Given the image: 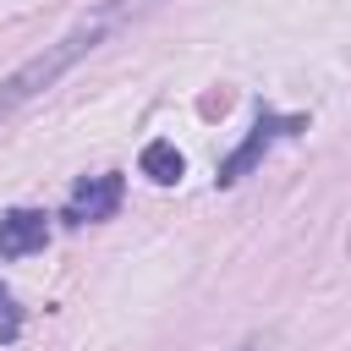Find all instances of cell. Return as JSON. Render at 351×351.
<instances>
[{"instance_id":"6da1fadb","label":"cell","mask_w":351,"mask_h":351,"mask_svg":"<svg viewBox=\"0 0 351 351\" xmlns=\"http://www.w3.org/2000/svg\"><path fill=\"white\" fill-rule=\"evenodd\" d=\"M148 5H154V0H104V5H93L71 33H60V38L44 44L33 60H22L11 77H0V121H11L16 110H27L33 99H44V93H49V88H55L82 55H93L115 27H126V22L143 16Z\"/></svg>"},{"instance_id":"7a4b0ae2","label":"cell","mask_w":351,"mask_h":351,"mask_svg":"<svg viewBox=\"0 0 351 351\" xmlns=\"http://www.w3.org/2000/svg\"><path fill=\"white\" fill-rule=\"evenodd\" d=\"M302 126H307V115H274V110H258V121H252L247 143L219 165V186H236V181H241L263 154H269V143H274V137H296Z\"/></svg>"},{"instance_id":"3957f363","label":"cell","mask_w":351,"mask_h":351,"mask_svg":"<svg viewBox=\"0 0 351 351\" xmlns=\"http://www.w3.org/2000/svg\"><path fill=\"white\" fill-rule=\"evenodd\" d=\"M121 192H126V181H121L115 170L88 176V181H77V186H71V197H66L60 219H66V225H93V219H110V214L121 208Z\"/></svg>"},{"instance_id":"277c9868","label":"cell","mask_w":351,"mask_h":351,"mask_svg":"<svg viewBox=\"0 0 351 351\" xmlns=\"http://www.w3.org/2000/svg\"><path fill=\"white\" fill-rule=\"evenodd\" d=\"M49 241V214L38 208H11L0 214V258H27Z\"/></svg>"},{"instance_id":"5b68a950","label":"cell","mask_w":351,"mask_h":351,"mask_svg":"<svg viewBox=\"0 0 351 351\" xmlns=\"http://www.w3.org/2000/svg\"><path fill=\"white\" fill-rule=\"evenodd\" d=\"M137 170L148 176V181H159V186H170V181H181V170H186V159H181V148L170 143V137H154L143 154H137Z\"/></svg>"},{"instance_id":"8992f818","label":"cell","mask_w":351,"mask_h":351,"mask_svg":"<svg viewBox=\"0 0 351 351\" xmlns=\"http://www.w3.org/2000/svg\"><path fill=\"white\" fill-rule=\"evenodd\" d=\"M230 351H263V335H247L241 346H230Z\"/></svg>"},{"instance_id":"52a82bcc","label":"cell","mask_w":351,"mask_h":351,"mask_svg":"<svg viewBox=\"0 0 351 351\" xmlns=\"http://www.w3.org/2000/svg\"><path fill=\"white\" fill-rule=\"evenodd\" d=\"M346 247H351V241H346Z\"/></svg>"}]
</instances>
